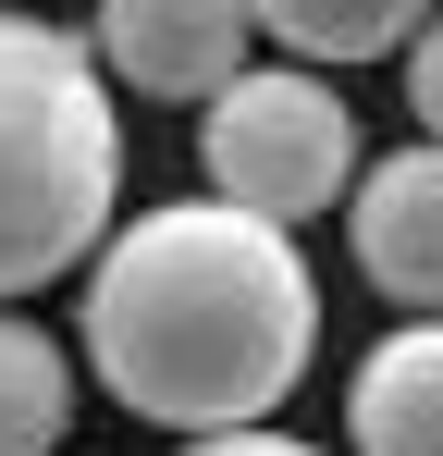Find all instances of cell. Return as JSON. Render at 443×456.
I'll list each match as a JSON object with an SVG mask.
<instances>
[{
    "mask_svg": "<svg viewBox=\"0 0 443 456\" xmlns=\"http://www.w3.org/2000/svg\"><path fill=\"white\" fill-rule=\"evenodd\" d=\"M320 358V272L234 198H173L86 259V370L148 432H246Z\"/></svg>",
    "mask_w": 443,
    "mask_h": 456,
    "instance_id": "6da1fadb",
    "label": "cell"
},
{
    "mask_svg": "<svg viewBox=\"0 0 443 456\" xmlns=\"http://www.w3.org/2000/svg\"><path fill=\"white\" fill-rule=\"evenodd\" d=\"M124 210V111L99 50L50 12H0V308L99 259Z\"/></svg>",
    "mask_w": 443,
    "mask_h": 456,
    "instance_id": "7a4b0ae2",
    "label": "cell"
},
{
    "mask_svg": "<svg viewBox=\"0 0 443 456\" xmlns=\"http://www.w3.org/2000/svg\"><path fill=\"white\" fill-rule=\"evenodd\" d=\"M358 111H345V86L320 75V62H271V75H222L197 99V173H210V198L234 210H259V223H320V210H345V185H358Z\"/></svg>",
    "mask_w": 443,
    "mask_h": 456,
    "instance_id": "3957f363",
    "label": "cell"
},
{
    "mask_svg": "<svg viewBox=\"0 0 443 456\" xmlns=\"http://www.w3.org/2000/svg\"><path fill=\"white\" fill-rule=\"evenodd\" d=\"M246 0H99L86 50L99 75L136 86V99H210L222 75H246Z\"/></svg>",
    "mask_w": 443,
    "mask_h": 456,
    "instance_id": "277c9868",
    "label": "cell"
},
{
    "mask_svg": "<svg viewBox=\"0 0 443 456\" xmlns=\"http://www.w3.org/2000/svg\"><path fill=\"white\" fill-rule=\"evenodd\" d=\"M345 234H358L369 284L407 308V321H431L443 308V136H419V149H394V160H358Z\"/></svg>",
    "mask_w": 443,
    "mask_h": 456,
    "instance_id": "5b68a950",
    "label": "cell"
},
{
    "mask_svg": "<svg viewBox=\"0 0 443 456\" xmlns=\"http://www.w3.org/2000/svg\"><path fill=\"white\" fill-rule=\"evenodd\" d=\"M345 444L358 456H443V308L394 321L345 382Z\"/></svg>",
    "mask_w": 443,
    "mask_h": 456,
    "instance_id": "8992f818",
    "label": "cell"
},
{
    "mask_svg": "<svg viewBox=\"0 0 443 456\" xmlns=\"http://www.w3.org/2000/svg\"><path fill=\"white\" fill-rule=\"evenodd\" d=\"M74 358L50 321H25V297L0 308V456H62L74 432Z\"/></svg>",
    "mask_w": 443,
    "mask_h": 456,
    "instance_id": "52a82bcc",
    "label": "cell"
},
{
    "mask_svg": "<svg viewBox=\"0 0 443 456\" xmlns=\"http://www.w3.org/2000/svg\"><path fill=\"white\" fill-rule=\"evenodd\" d=\"M419 12H431V0H246V25H259L284 62H320V75L394 62V50L419 37Z\"/></svg>",
    "mask_w": 443,
    "mask_h": 456,
    "instance_id": "ba28073f",
    "label": "cell"
},
{
    "mask_svg": "<svg viewBox=\"0 0 443 456\" xmlns=\"http://www.w3.org/2000/svg\"><path fill=\"white\" fill-rule=\"evenodd\" d=\"M394 62H407V111H419V136H443V0L419 12V37H407Z\"/></svg>",
    "mask_w": 443,
    "mask_h": 456,
    "instance_id": "9c48e42d",
    "label": "cell"
},
{
    "mask_svg": "<svg viewBox=\"0 0 443 456\" xmlns=\"http://www.w3.org/2000/svg\"><path fill=\"white\" fill-rule=\"evenodd\" d=\"M185 456H320V444H295V432H271V419H246V432H197Z\"/></svg>",
    "mask_w": 443,
    "mask_h": 456,
    "instance_id": "30bf717a",
    "label": "cell"
}]
</instances>
